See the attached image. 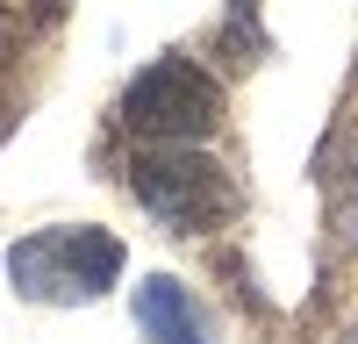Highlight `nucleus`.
<instances>
[{"label":"nucleus","instance_id":"nucleus-2","mask_svg":"<svg viewBox=\"0 0 358 344\" xmlns=\"http://www.w3.org/2000/svg\"><path fill=\"white\" fill-rule=\"evenodd\" d=\"M8 273L29 301H94L122 273V244L108 229H43L8 251Z\"/></svg>","mask_w":358,"mask_h":344},{"label":"nucleus","instance_id":"nucleus-4","mask_svg":"<svg viewBox=\"0 0 358 344\" xmlns=\"http://www.w3.org/2000/svg\"><path fill=\"white\" fill-rule=\"evenodd\" d=\"M136 323L151 344H208V323H201V308L179 280H143L136 287Z\"/></svg>","mask_w":358,"mask_h":344},{"label":"nucleus","instance_id":"nucleus-1","mask_svg":"<svg viewBox=\"0 0 358 344\" xmlns=\"http://www.w3.org/2000/svg\"><path fill=\"white\" fill-rule=\"evenodd\" d=\"M129 187H136V201L165 229H179V237H187V229H215L236 208L229 172L208 158V151H194V143H151V151H136Z\"/></svg>","mask_w":358,"mask_h":344},{"label":"nucleus","instance_id":"nucleus-3","mask_svg":"<svg viewBox=\"0 0 358 344\" xmlns=\"http://www.w3.org/2000/svg\"><path fill=\"white\" fill-rule=\"evenodd\" d=\"M215 115H222V86L208 79L194 57H158L122 94V122L143 143H201L215 129Z\"/></svg>","mask_w":358,"mask_h":344}]
</instances>
